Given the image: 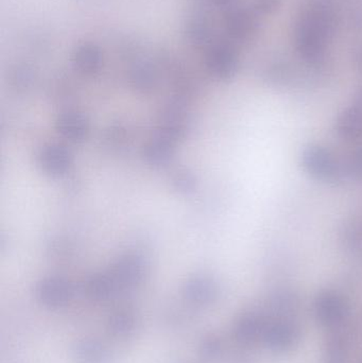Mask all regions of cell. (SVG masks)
<instances>
[{
    "label": "cell",
    "instance_id": "cell-1",
    "mask_svg": "<svg viewBox=\"0 0 362 363\" xmlns=\"http://www.w3.org/2000/svg\"><path fill=\"white\" fill-rule=\"evenodd\" d=\"M303 337L301 324L295 318H269L263 343L274 354H286L299 347Z\"/></svg>",
    "mask_w": 362,
    "mask_h": 363
},
{
    "label": "cell",
    "instance_id": "cell-2",
    "mask_svg": "<svg viewBox=\"0 0 362 363\" xmlns=\"http://www.w3.org/2000/svg\"><path fill=\"white\" fill-rule=\"evenodd\" d=\"M312 313L319 325L334 330L348 322L350 305L339 292L325 289L319 292L315 298Z\"/></svg>",
    "mask_w": 362,
    "mask_h": 363
},
{
    "label": "cell",
    "instance_id": "cell-3",
    "mask_svg": "<svg viewBox=\"0 0 362 363\" xmlns=\"http://www.w3.org/2000/svg\"><path fill=\"white\" fill-rule=\"evenodd\" d=\"M302 166L316 180L335 182L341 177L342 168L335 155L324 147H307L302 155Z\"/></svg>",
    "mask_w": 362,
    "mask_h": 363
},
{
    "label": "cell",
    "instance_id": "cell-4",
    "mask_svg": "<svg viewBox=\"0 0 362 363\" xmlns=\"http://www.w3.org/2000/svg\"><path fill=\"white\" fill-rule=\"evenodd\" d=\"M205 65L210 74L219 80L233 78L239 65L235 47L227 42L214 40L206 50Z\"/></svg>",
    "mask_w": 362,
    "mask_h": 363
},
{
    "label": "cell",
    "instance_id": "cell-5",
    "mask_svg": "<svg viewBox=\"0 0 362 363\" xmlns=\"http://www.w3.org/2000/svg\"><path fill=\"white\" fill-rule=\"evenodd\" d=\"M329 42L322 33L299 17L295 28V43L298 52L305 61L310 63L321 61Z\"/></svg>",
    "mask_w": 362,
    "mask_h": 363
},
{
    "label": "cell",
    "instance_id": "cell-6",
    "mask_svg": "<svg viewBox=\"0 0 362 363\" xmlns=\"http://www.w3.org/2000/svg\"><path fill=\"white\" fill-rule=\"evenodd\" d=\"M259 16L251 6L234 4L225 10V29L227 36L235 42L249 40L259 28Z\"/></svg>",
    "mask_w": 362,
    "mask_h": 363
},
{
    "label": "cell",
    "instance_id": "cell-7",
    "mask_svg": "<svg viewBox=\"0 0 362 363\" xmlns=\"http://www.w3.org/2000/svg\"><path fill=\"white\" fill-rule=\"evenodd\" d=\"M269 318L264 311L251 309L238 315L234 322L233 336L244 347L261 343Z\"/></svg>",
    "mask_w": 362,
    "mask_h": 363
},
{
    "label": "cell",
    "instance_id": "cell-8",
    "mask_svg": "<svg viewBox=\"0 0 362 363\" xmlns=\"http://www.w3.org/2000/svg\"><path fill=\"white\" fill-rule=\"evenodd\" d=\"M36 298L40 304L51 309L62 308L72 301L74 287L62 277H47L36 286Z\"/></svg>",
    "mask_w": 362,
    "mask_h": 363
},
{
    "label": "cell",
    "instance_id": "cell-9",
    "mask_svg": "<svg viewBox=\"0 0 362 363\" xmlns=\"http://www.w3.org/2000/svg\"><path fill=\"white\" fill-rule=\"evenodd\" d=\"M183 294L191 304L206 306L217 300L219 288L214 279L204 275H198L187 281Z\"/></svg>",
    "mask_w": 362,
    "mask_h": 363
},
{
    "label": "cell",
    "instance_id": "cell-10",
    "mask_svg": "<svg viewBox=\"0 0 362 363\" xmlns=\"http://www.w3.org/2000/svg\"><path fill=\"white\" fill-rule=\"evenodd\" d=\"M144 275V262L136 256L120 258L111 272V277L114 279L117 288L135 287L142 281Z\"/></svg>",
    "mask_w": 362,
    "mask_h": 363
},
{
    "label": "cell",
    "instance_id": "cell-11",
    "mask_svg": "<svg viewBox=\"0 0 362 363\" xmlns=\"http://www.w3.org/2000/svg\"><path fill=\"white\" fill-rule=\"evenodd\" d=\"M299 307V296L295 292L278 289L270 294L264 311L268 318H295Z\"/></svg>",
    "mask_w": 362,
    "mask_h": 363
},
{
    "label": "cell",
    "instance_id": "cell-12",
    "mask_svg": "<svg viewBox=\"0 0 362 363\" xmlns=\"http://www.w3.org/2000/svg\"><path fill=\"white\" fill-rule=\"evenodd\" d=\"M185 36L189 44L208 48L214 42V28L204 11L193 14L185 25Z\"/></svg>",
    "mask_w": 362,
    "mask_h": 363
},
{
    "label": "cell",
    "instance_id": "cell-13",
    "mask_svg": "<svg viewBox=\"0 0 362 363\" xmlns=\"http://www.w3.org/2000/svg\"><path fill=\"white\" fill-rule=\"evenodd\" d=\"M72 62L79 72L91 76L97 74L101 68L103 55L98 45L94 43H83L72 52Z\"/></svg>",
    "mask_w": 362,
    "mask_h": 363
},
{
    "label": "cell",
    "instance_id": "cell-14",
    "mask_svg": "<svg viewBox=\"0 0 362 363\" xmlns=\"http://www.w3.org/2000/svg\"><path fill=\"white\" fill-rule=\"evenodd\" d=\"M40 167L51 176H60L67 172L72 164V155L61 146H48L43 149L38 157Z\"/></svg>",
    "mask_w": 362,
    "mask_h": 363
},
{
    "label": "cell",
    "instance_id": "cell-15",
    "mask_svg": "<svg viewBox=\"0 0 362 363\" xmlns=\"http://www.w3.org/2000/svg\"><path fill=\"white\" fill-rule=\"evenodd\" d=\"M336 131L340 138L356 140L362 138V110L353 106L344 110L336 121Z\"/></svg>",
    "mask_w": 362,
    "mask_h": 363
},
{
    "label": "cell",
    "instance_id": "cell-16",
    "mask_svg": "<svg viewBox=\"0 0 362 363\" xmlns=\"http://www.w3.org/2000/svg\"><path fill=\"white\" fill-rule=\"evenodd\" d=\"M57 130L62 135L68 140H82L89 132V125L87 119L78 113H65L57 119Z\"/></svg>",
    "mask_w": 362,
    "mask_h": 363
},
{
    "label": "cell",
    "instance_id": "cell-17",
    "mask_svg": "<svg viewBox=\"0 0 362 363\" xmlns=\"http://www.w3.org/2000/svg\"><path fill=\"white\" fill-rule=\"evenodd\" d=\"M74 356L79 363H104L108 358V352L99 341L84 339L74 345Z\"/></svg>",
    "mask_w": 362,
    "mask_h": 363
},
{
    "label": "cell",
    "instance_id": "cell-18",
    "mask_svg": "<svg viewBox=\"0 0 362 363\" xmlns=\"http://www.w3.org/2000/svg\"><path fill=\"white\" fill-rule=\"evenodd\" d=\"M129 78L130 82L136 89L149 91L157 85V69L148 62H137L130 69Z\"/></svg>",
    "mask_w": 362,
    "mask_h": 363
},
{
    "label": "cell",
    "instance_id": "cell-19",
    "mask_svg": "<svg viewBox=\"0 0 362 363\" xmlns=\"http://www.w3.org/2000/svg\"><path fill=\"white\" fill-rule=\"evenodd\" d=\"M116 289V284L111 274L93 275L85 284L87 296L96 302L108 300Z\"/></svg>",
    "mask_w": 362,
    "mask_h": 363
},
{
    "label": "cell",
    "instance_id": "cell-20",
    "mask_svg": "<svg viewBox=\"0 0 362 363\" xmlns=\"http://www.w3.org/2000/svg\"><path fill=\"white\" fill-rule=\"evenodd\" d=\"M137 318L130 309H118L108 319V328L116 337L130 336L135 330Z\"/></svg>",
    "mask_w": 362,
    "mask_h": 363
},
{
    "label": "cell",
    "instance_id": "cell-21",
    "mask_svg": "<svg viewBox=\"0 0 362 363\" xmlns=\"http://www.w3.org/2000/svg\"><path fill=\"white\" fill-rule=\"evenodd\" d=\"M174 155V149L167 140H154L147 145L145 157L149 163L155 166L165 165Z\"/></svg>",
    "mask_w": 362,
    "mask_h": 363
},
{
    "label": "cell",
    "instance_id": "cell-22",
    "mask_svg": "<svg viewBox=\"0 0 362 363\" xmlns=\"http://www.w3.org/2000/svg\"><path fill=\"white\" fill-rule=\"evenodd\" d=\"M223 352V342L220 337L215 334L206 335L199 345V353L203 359L214 362L218 359Z\"/></svg>",
    "mask_w": 362,
    "mask_h": 363
},
{
    "label": "cell",
    "instance_id": "cell-23",
    "mask_svg": "<svg viewBox=\"0 0 362 363\" xmlns=\"http://www.w3.org/2000/svg\"><path fill=\"white\" fill-rule=\"evenodd\" d=\"M283 0H252L251 8L257 15L272 14L282 6Z\"/></svg>",
    "mask_w": 362,
    "mask_h": 363
},
{
    "label": "cell",
    "instance_id": "cell-24",
    "mask_svg": "<svg viewBox=\"0 0 362 363\" xmlns=\"http://www.w3.org/2000/svg\"><path fill=\"white\" fill-rule=\"evenodd\" d=\"M13 77H14V81L21 86V85H26L27 86L29 83L32 82L33 79V72L30 69L28 66L21 65L17 66L16 69L13 72Z\"/></svg>",
    "mask_w": 362,
    "mask_h": 363
},
{
    "label": "cell",
    "instance_id": "cell-25",
    "mask_svg": "<svg viewBox=\"0 0 362 363\" xmlns=\"http://www.w3.org/2000/svg\"><path fill=\"white\" fill-rule=\"evenodd\" d=\"M349 168L355 178L362 181V147L353 153Z\"/></svg>",
    "mask_w": 362,
    "mask_h": 363
},
{
    "label": "cell",
    "instance_id": "cell-26",
    "mask_svg": "<svg viewBox=\"0 0 362 363\" xmlns=\"http://www.w3.org/2000/svg\"><path fill=\"white\" fill-rule=\"evenodd\" d=\"M174 183L176 184V187L180 188L182 191H189L195 186V179L189 174H183L180 176L178 174V178L174 180Z\"/></svg>",
    "mask_w": 362,
    "mask_h": 363
},
{
    "label": "cell",
    "instance_id": "cell-27",
    "mask_svg": "<svg viewBox=\"0 0 362 363\" xmlns=\"http://www.w3.org/2000/svg\"><path fill=\"white\" fill-rule=\"evenodd\" d=\"M212 4L218 6V8H223L227 10L230 6H234L237 2V0H210Z\"/></svg>",
    "mask_w": 362,
    "mask_h": 363
},
{
    "label": "cell",
    "instance_id": "cell-28",
    "mask_svg": "<svg viewBox=\"0 0 362 363\" xmlns=\"http://www.w3.org/2000/svg\"><path fill=\"white\" fill-rule=\"evenodd\" d=\"M354 106L362 110V89H359L358 93H357L356 96H355Z\"/></svg>",
    "mask_w": 362,
    "mask_h": 363
},
{
    "label": "cell",
    "instance_id": "cell-29",
    "mask_svg": "<svg viewBox=\"0 0 362 363\" xmlns=\"http://www.w3.org/2000/svg\"><path fill=\"white\" fill-rule=\"evenodd\" d=\"M356 60L357 63H358V65L361 66L362 69V47L359 49L358 52H357Z\"/></svg>",
    "mask_w": 362,
    "mask_h": 363
},
{
    "label": "cell",
    "instance_id": "cell-30",
    "mask_svg": "<svg viewBox=\"0 0 362 363\" xmlns=\"http://www.w3.org/2000/svg\"><path fill=\"white\" fill-rule=\"evenodd\" d=\"M325 363H348V362H340V360H327Z\"/></svg>",
    "mask_w": 362,
    "mask_h": 363
},
{
    "label": "cell",
    "instance_id": "cell-31",
    "mask_svg": "<svg viewBox=\"0 0 362 363\" xmlns=\"http://www.w3.org/2000/svg\"><path fill=\"white\" fill-rule=\"evenodd\" d=\"M361 363H362V362H361Z\"/></svg>",
    "mask_w": 362,
    "mask_h": 363
}]
</instances>
